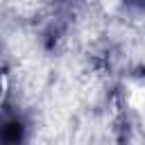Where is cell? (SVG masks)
Returning <instances> with one entry per match:
<instances>
[{"label":"cell","instance_id":"1","mask_svg":"<svg viewBox=\"0 0 145 145\" xmlns=\"http://www.w3.org/2000/svg\"><path fill=\"white\" fill-rule=\"evenodd\" d=\"M0 111H2V97H0Z\"/></svg>","mask_w":145,"mask_h":145}]
</instances>
